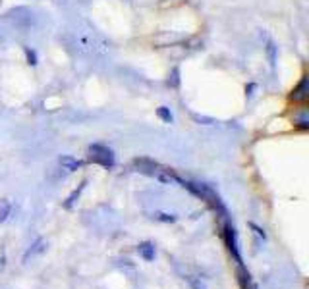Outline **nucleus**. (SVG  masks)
<instances>
[{"instance_id": "obj_4", "label": "nucleus", "mask_w": 309, "mask_h": 289, "mask_svg": "<svg viewBox=\"0 0 309 289\" xmlns=\"http://www.w3.org/2000/svg\"><path fill=\"white\" fill-rule=\"evenodd\" d=\"M290 98L294 100V102H307L309 98V85H307V76H303L301 78V81L297 83V87L292 91V94H290Z\"/></svg>"}, {"instance_id": "obj_9", "label": "nucleus", "mask_w": 309, "mask_h": 289, "mask_svg": "<svg viewBox=\"0 0 309 289\" xmlns=\"http://www.w3.org/2000/svg\"><path fill=\"white\" fill-rule=\"evenodd\" d=\"M155 220L164 222V224H172L178 220V216H176V214H168V212H155Z\"/></svg>"}, {"instance_id": "obj_2", "label": "nucleus", "mask_w": 309, "mask_h": 289, "mask_svg": "<svg viewBox=\"0 0 309 289\" xmlns=\"http://www.w3.org/2000/svg\"><path fill=\"white\" fill-rule=\"evenodd\" d=\"M89 160L99 164V166L112 168L114 166V152L105 144H91L89 146Z\"/></svg>"}, {"instance_id": "obj_14", "label": "nucleus", "mask_w": 309, "mask_h": 289, "mask_svg": "<svg viewBox=\"0 0 309 289\" xmlns=\"http://www.w3.org/2000/svg\"><path fill=\"white\" fill-rule=\"evenodd\" d=\"M249 228H251V230H253V232H255V234H257V236H259V237H263V239H267V236H265V232H263L261 228H257L255 224H249Z\"/></svg>"}, {"instance_id": "obj_8", "label": "nucleus", "mask_w": 309, "mask_h": 289, "mask_svg": "<svg viewBox=\"0 0 309 289\" xmlns=\"http://www.w3.org/2000/svg\"><path fill=\"white\" fill-rule=\"evenodd\" d=\"M10 212H12V204H10V200H0V224L8 220Z\"/></svg>"}, {"instance_id": "obj_5", "label": "nucleus", "mask_w": 309, "mask_h": 289, "mask_svg": "<svg viewBox=\"0 0 309 289\" xmlns=\"http://www.w3.org/2000/svg\"><path fill=\"white\" fill-rule=\"evenodd\" d=\"M45 250H47V241H45V239H37V241L31 245V249H27V252L24 254V262L29 260V256L41 254V252H45Z\"/></svg>"}, {"instance_id": "obj_11", "label": "nucleus", "mask_w": 309, "mask_h": 289, "mask_svg": "<svg viewBox=\"0 0 309 289\" xmlns=\"http://www.w3.org/2000/svg\"><path fill=\"white\" fill-rule=\"evenodd\" d=\"M157 114H159V118H161L162 122H166V124H172V120H174L172 112H170L166 106H161V108L157 110Z\"/></svg>"}, {"instance_id": "obj_13", "label": "nucleus", "mask_w": 309, "mask_h": 289, "mask_svg": "<svg viewBox=\"0 0 309 289\" xmlns=\"http://www.w3.org/2000/svg\"><path fill=\"white\" fill-rule=\"evenodd\" d=\"M189 286H191V289H207L205 286H203L199 280H195V278H188Z\"/></svg>"}, {"instance_id": "obj_1", "label": "nucleus", "mask_w": 309, "mask_h": 289, "mask_svg": "<svg viewBox=\"0 0 309 289\" xmlns=\"http://www.w3.org/2000/svg\"><path fill=\"white\" fill-rule=\"evenodd\" d=\"M135 166L139 168L141 174H147V176L159 180L162 184H174V182L176 184H180V182H182V180L176 178L170 170L162 168L161 164H157V162H153V160H149V158H137V160H135Z\"/></svg>"}, {"instance_id": "obj_12", "label": "nucleus", "mask_w": 309, "mask_h": 289, "mask_svg": "<svg viewBox=\"0 0 309 289\" xmlns=\"http://www.w3.org/2000/svg\"><path fill=\"white\" fill-rule=\"evenodd\" d=\"M26 56H27V64H31V66L37 64V54H35V50H31V48L26 46Z\"/></svg>"}, {"instance_id": "obj_10", "label": "nucleus", "mask_w": 309, "mask_h": 289, "mask_svg": "<svg viewBox=\"0 0 309 289\" xmlns=\"http://www.w3.org/2000/svg\"><path fill=\"white\" fill-rule=\"evenodd\" d=\"M83 189H85V182H83V184H81L80 187H78V189H76V191H74V193H72V195L68 197L66 208H72V206H74V202H76V200L80 198V195H81V191H83Z\"/></svg>"}, {"instance_id": "obj_6", "label": "nucleus", "mask_w": 309, "mask_h": 289, "mask_svg": "<svg viewBox=\"0 0 309 289\" xmlns=\"http://www.w3.org/2000/svg\"><path fill=\"white\" fill-rule=\"evenodd\" d=\"M137 250H139V254H141L143 260H147V262L155 260V245H153V243L145 241V243H141V245L137 247Z\"/></svg>"}, {"instance_id": "obj_3", "label": "nucleus", "mask_w": 309, "mask_h": 289, "mask_svg": "<svg viewBox=\"0 0 309 289\" xmlns=\"http://www.w3.org/2000/svg\"><path fill=\"white\" fill-rule=\"evenodd\" d=\"M224 237H226V245H228L230 252L234 254L236 262L242 264V256H240V252H238V237H236V230H234V226H232L230 222L224 224Z\"/></svg>"}, {"instance_id": "obj_7", "label": "nucleus", "mask_w": 309, "mask_h": 289, "mask_svg": "<svg viewBox=\"0 0 309 289\" xmlns=\"http://www.w3.org/2000/svg\"><path fill=\"white\" fill-rule=\"evenodd\" d=\"M60 166H62L66 172H76L81 168V162L74 156H62L60 158Z\"/></svg>"}]
</instances>
